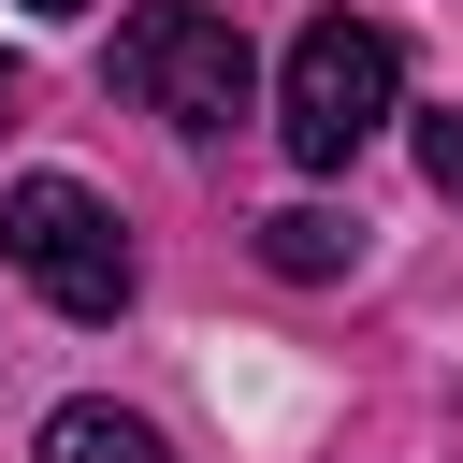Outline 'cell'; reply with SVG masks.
Masks as SVG:
<instances>
[{
  "label": "cell",
  "instance_id": "1",
  "mask_svg": "<svg viewBox=\"0 0 463 463\" xmlns=\"http://www.w3.org/2000/svg\"><path fill=\"white\" fill-rule=\"evenodd\" d=\"M391 101H405V43H391L376 14H318V29L289 43V72H275V145H289L304 174H347V159L391 130Z\"/></svg>",
  "mask_w": 463,
  "mask_h": 463
},
{
  "label": "cell",
  "instance_id": "6",
  "mask_svg": "<svg viewBox=\"0 0 463 463\" xmlns=\"http://www.w3.org/2000/svg\"><path fill=\"white\" fill-rule=\"evenodd\" d=\"M420 174H434V188L463 203V101H449V116H420Z\"/></svg>",
  "mask_w": 463,
  "mask_h": 463
},
{
  "label": "cell",
  "instance_id": "8",
  "mask_svg": "<svg viewBox=\"0 0 463 463\" xmlns=\"http://www.w3.org/2000/svg\"><path fill=\"white\" fill-rule=\"evenodd\" d=\"M0 116H14V72H0Z\"/></svg>",
  "mask_w": 463,
  "mask_h": 463
},
{
  "label": "cell",
  "instance_id": "3",
  "mask_svg": "<svg viewBox=\"0 0 463 463\" xmlns=\"http://www.w3.org/2000/svg\"><path fill=\"white\" fill-rule=\"evenodd\" d=\"M0 260H14L58 318H116V304H130V232H116V203L72 188V174H29V188L0 203Z\"/></svg>",
  "mask_w": 463,
  "mask_h": 463
},
{
  "label": "cell",
  "instance_id": "4",
  "mask_svg": "<svg viewBox=\"0 0 463 463\" xmlns=\"http://www.w3.org/2000/svg\"><path fill=\"white\" fill-rule=\"evenodd\" d=\"M260 260L318 289V275H347V260H362V217H333V203H289V217H260Z\"/></svg>",
  "mask_w": 463,
  "mask_h": 463
},
{
  "label": "cell",
  "instance_id": "7",
  "mask_svg": "<svg viewBox=\"0 0 463 463\" xmlns=\"http://www.w3.org/2000/svg\"><path fill=\"white\" fill-rule=\"evenodd\" d=\"M29 14H87V0H29Z\"/></svg>",
  "mask_w": 463,
  "mask_h": 463
},
{
  "label": "cell",
  "instance_id": "2",
  "mask_svg": "<svg viewBox=\"0 0 463 463\" xmlns=\"http://www.w3.org/2000/svg\"><path fill=\"white\" fill-rule=\"evenodd\" d=\"M116 87H130L145 116H174V130H232V116L260 101V58H246L232 14H203V0H145V14L116 29Z\"/></svg>",
  "mask_w": 463,
  "mask_h": 463
},
{
  "label": "cell",
  "instance_id": "5",
  "mask_svg": "<svg viewBox=\"0 0 463 463\" xmlns=\"http://www.w3.org/2000/svg\"><path fill=\"white\" fill-rule=\"evenodd\" d=\"M43 463H174V449H159V420H130V405H58V420H43Z\"/></svg>",
  "mask_w": 463,
  "mask_h": 463
}]
</instances>
